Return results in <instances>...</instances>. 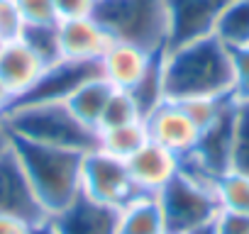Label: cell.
<instances>
[{"label": "cell", "mask_w": 249, "mask_h": 234, "mask_svg": "<svg viewBox=\"0 0 249 234\" xmlns=\"http://www.w3.org/2000/svg\"><path fill=\"white\" fill-rule=\"evenodd\" d=\"M137 185L130 176L127 161L103 149H90L81 161V195L88 200L120 210L137 195Z\"/></svg>", "instance_id": "cell-6"}, {"label": "cell", "mask_w": 249, "mask_h": 234, "mask_svg": "<svg viewBox=\"0 0 249 234\" xmlns=\"http://www.w3.org/2000/svg\"><path fill=\"white\" fill-rule=\"evenodd\" d=\"M161 81L169 100L227 98L234 88L232 49L215 34H205L161 51Z\"/></svg>", "instance_id": "cell-1"}, {"label": "cell", "mask_w": 249, "mask_h": 234, "mask_svg": "<svg viewBox=\"0 0 249 234\" xmlns=\"http://www.w3.org/2000/svg\"><path fill=\"white\" fill-rule=\"evenodd\" d=\"M30 49L44 61V66H52L61 61V47H59V22L54 25H25L20 34Z\"/></svg>", "instance_id": "cell-21"}, {"label": "cell", "mask_w": 249, "mask_h": 234, "mask_svg": "<svg viewBox=\"0 0 249 234\" xmlns=\"http://www.w3.org/2000/svg\"><path fill=\"white\" fill-rule=\"evenodd\" d=\"M13 105H15V98H13L3 85H0V117H5V115H8V110H10Z\"/></svg>", "instance_id": "cell-32"}, {"label": "cell", "mask_w": 249, "mask_h": 234, "mask_svg": "<svg viewBox=\"0 0 249 234\" xmlns=\"http://www.w3.org/2000/svg\"><path fill=\"white\" fill-rule=\"evenodd\" d=\"M5 122L13 137L27 142L73 149L83 154L98 147V132L83 125L64 100H18L8 110Z\"/></svg>", "instance_id": "cell-3"}, {"label": "cell", "mask_w": 249, "mask_h": 234, "mask_svg": "<svg viewBox=\"0 0 249 234\" xmlns=\"http://www.w3.org/2000/svg\"><path fill=\"white\" fill-rule=\"evenodd\" d=\"M161 54H154L149 49H142L132 42L112 39L105 54L98 61L100 76L117 90H132L157 64Z\"/></svg>", "instance_id": "cell-8"}, {"label": "cell", "mask_w": 249, "mask_h": 234, "mask_svg": "<svg viewBox=\"0 0 249 234\" xmlns=\"http://www.w3.org/2000/svg\"><path fill=\"white\" fill-rule=\"evenodd\" d=\"M124 161H127V168L137 190L147 195H157L181 171V156L152 139Z\"/></svg>", "instance_id": "cell-13"}, {"label": "cell", "mask_w": 249, "mask_h": 234, "mask_svg": "<svg viewBox=\"0 0 249 234\" xmlns=\"http://www.w3.org/2000/svg\"><path fill=\"white\" fill-rule=\"evenodd\" d=\"M117 234H169L157 195L137 193L117 210Z\"/></svg>", "instance_id": "cell-16"}, {"label": "cell", "mask_w": 249, "mask_h": 234, "mask_svg": "<svg viewBox=\"0 0 249 234\" xmlns=\"http://www.w3.org/2000/svg\"><path fill=\"white\" fill-rule=\"evenodd\" d=\"M93 73H98V64H81V61L61 59V61L47 66L44 73L39 76L37 85L20 100H37V102H42V100H66Z\"/></svg>", "instance_id": "cell-15"}, {"label": "cell", "mask_w": 249, "mask_h": 234, "mask_svg": "<svg viewBox=\"0 0 249 234\" xmlns=\"http://www.w3.org/2000/svg\"><path fill=\"white\" fill-rule=\"evenodd\" d=\"M144 125L152 142L166 147L181 159L191 154L200 139V127L186 115V110L176 100H169V98L144 115Z\"/></svg>", "instance_id": "cell-7"}, {"label": "cell", "mask_w": 249, "mask_h": 234, "mask_svg": "<svg viewBox=\"0 0 249 234\" xmlns=\"http://www.w3.org/2000/svg\"><path fill=\"white\" fill-rule=\"evenodd\" d=\"M54 234H117V210L78 195L61 212L49 217Z\"/></svg>", "instance_id": "cell-14"}, {"label": "cell", "mask_w": 249, "mask_h": 234, "mask_svg": "<svg viewBox=\"0 0 249 234\" xmlns=\"http://www.w3.org/2000/svg\"><path fill=\"white\" fill-rule=\"evenodd\" d=\"M22 27L25 22L18 13L15 0H0V39H18L22 34Z\"/></svg>", "instance_id": "cell-27"}, {"label": "cell", "mask_w": 249, "mask_h": 234, "mask_svg": "<svg viewBox=\"0 0 249 234\" xmlns=\"http://www.w3.org/2000/svg\"><path fill=\"white\" fill-rule=\"evenodd\" d=\"M147 142H149V134H147L144 120H135V122H127V125L98 132V149H103V151H107L117 159H130Z\"/></svg>", "instance_id": "cell-19"}, {"label": "cell", "mask_w": 249, "mask_h": 234, "mask_svg": "<svg viewBox=\"0 0 249 234\" xmlns=\"http://www.w3.org/2000/svg\"><path fill=\"white\" fill-rule=\"evenodd\" d=\"M25 25H54L59 22L54 0H15Z\"/></svg>", "instance_id": "cell-25"}, {"label": "cell", "mask_w": 249, "mask_h": 234, "mask_svg": "<svg viewBox=\"0 0 249 234\" xmlns=\"http://www.w3.org/2000/svg\"><path fill=\"white\" fill-rule=\"evenodd\" d=\"M110 32L95 17H73L59 20V47L61 59L81 61V64H98L105 49L110 47Z\"/></svg>", "instance_id": "cell-12"}, {"label": "cell", "mask_w": 249, "mask_h": 234, "mask_svg": "<svg viewBox=\"0 0 249 234\" xmlns=\"http://www.w3.org/2000/svg\"><path fill=\"white\" fill-rule=\"evenodd\" d=\"M93 17L112 39L132 42L154 54L169 47L166 0H98Z\"/></svg>", "instance_id": "cell-4"}, {"label": "cell", "mask_w": 249, "mask_h": 234, "mask_svg": "<svg viewBox=\"0 0 249 234\" xmlns=\"http://www.w3.org/2000/svg\"><path fill=\"white\" fill-rule=\"evenodd\" d=\"M44 61L30 49V44L18 37L3 42L0 49V85H3L15 100L25 98L44 73Z\"/></svg>", "instance_id": "cell-11"}, {"label": "cell", "mask_w": 249, "mask_h": 234, "mask_svg": "<svg viewBox=\"0 0 249 234\" xmlns=\"http://www.w3.org/2000/svg\"><path fill=\"white\" fill-rule=\"evenodd\" d=\"M13 151L47 219L61 212L81 195L83 151L37 144L20 137H13Z\"/></svg>", "instance_id": "cell-2"}, {"label": "cell", "mask_w": 249, "mask_h": 234, "mask_svg": "<svg viewBox=\"0 0 249 234\" xmlns=\"http://www.w3.org/2000/svg\"><path fill=\"white\" fill-rule=\"evenodd\" d=\"M232 71H234L232 95L237 100H249V44L232 49Z\"/></svg>", "instance_id": "cell-26"}, {"label": "cell", "mask_w": 249, "mask_h": 234, "mask_svg": "<svg viewBox=\"0 0 249 234\" xmlns=\"http://www.w3.org/2000/svg\"><path fill=\"white\" fill-rule=\"evenodd\" d=\"M169 234L198 232L215 222L220 212L215 178L181 164V171L157 193Z\"/></svg>", "instance_id": "cell-5"}, {"label": "cell", "mask_w": 249, "mask_h": 234, "mask_svg": "<svg viewBox=\"0 0 249 234\" xmlns=\"http://www.w3.org/2000/svg\"><path fill=\"white\" fill-rule=\"evenodd\" d=\"M35 224L13 215H0V234H32Z\"/></svg>", "instance_id": "cell-30"}, {"label": "cell", "mask_w": 249, "mask_h": 234, "mask_svg": "<svg viewBox=\"0 0 249 234\" xmlns=\"http://www.w3.org/2000/svg\"><path fill=\"white\" fill-rule=\"evenodd\" d=\"M13 149V134H10V127L5 122V117H0V156L8 154Z\"/></svg>", "instance_id": "cell-31"}, {"label": "cell", "mask_w": 249, "mask_h": 234, "mask_svg": "<svg viewBox=\"0 0 249 234\" xmlns=\"http://www.w3.org/2000/svg\"><path fill=\"white\" fill-rule=\"evenodd\" d=\"M0 49H3V39H0Z\"/></svg>", "instance_id": "cell-35"}, {"label": "cell", "mask_w": 249, "mask_h": 234, "mask_svg": "<svg viewBox=\"0 0 249 234\" xmlns=\"http://www.w3.org/2000/svg\"><path fill=\"white\" fill-rule=\"evenodd\" d=\"M135 120H144V115L137 105V100L132 98L130 90H112L105 110H103V117L98 122V132L100 130H110V127H120V125H127V122H135Z\"/></svg>", "instance_id": "cell-22"}, {"label": "cell", "mask_w": 249, "mask_h": 234, "mask_svg": "<svg viewBox=\"0 0 249 234\" xmlns=\"http://www.w3.org/2000/svg\"><path fill=\"white\" fill-rule=\"evenodd\" d=\"M0 215H13L32 224L47 219L13 149L0 156Z\"/></svg>", "instance_id": "cell-9"}, {"label": "cell", "mask_w": 249, "mask_h": 234, "mask_svg": "<svg viewBox=\"0 0 249 234\" xmlns=\"http://www.w3.org/2000/svg\"><path fill=\"white\" fill-rule=\"evenodd\" d=\"M59 20H73V17H93L98 0H54Z\"/></svg>", "instance_id": "cell-29"}, {"label": "cell", "mask_w": 249, "mask_h": 234, "mask_svg": "<svg viewBox=\"0 0 249 234\" xmlns=\"http://www.w3.org/2000/svg\"><path fill=\"white\" fill-rule=\"evenodd\" d=\"M112 85L98 73H93L90 78H86L64 102L69 105V110L78 117V120L88 127H93L98 132V122H100V117H103V110L112 95Z\"/></svg>", "instance_id": "cell-17"}, {"label": "cell", "mask_w": 249, "mask_h": 234, "mask_svg": "<svg viewBox=\"0 0 249 234\" xmlns=\"http://www.w3.org/2000/svg\"><path fill=\"white\" fill-rule=\"evenodd\" d=\"M227 0H166L169 47L213 34V25ZM166 47V49H169Z\"/></svg>", "instance_id": "cell-10"}, {"label": "cell", "mask_w": 249, "mask_h": 234, "mask_svg": "<svg viewBox=\"0 0 249 234\" xmlns=\"http://www.w3.org/2000/svg\"><path fill=\"white\" fill-rule=\"evenodd\" d=\"M213 234H249V215L220 210L213 222Z\"/></svg>", "instance_id": "cell-28"}, {"label": "cell", "mask_w": 249, "mask_h": 234, "mask_svg": "<svg viewBox=\"0 0 249 234\" xmlns=\"http://www.w3.org/2000/svg\"><path fill=\"white\" fill-rule=\"evenodd\" d=\"M32 234H54V229H52V224H49V219H44V222H39V224H35V232Z\"/></svg>", "instance_id": "cell-33"}, {"label": "cell", "mask_w": 249, "mask_h": 234, "mask_svg": "<svg viewBox=\"0 0 249 234\" xmlns=\"http://www.w3.org/2000/svg\"><path fill=\"white\" fill-rule=\"evenodd\" d=\"M178 234H213V224H208V227H203L198 232H178Z\"/></svg>", "instance_id": "cell-34"}, {"label": "cell", "mask_w": 249, "mask_h": 234, "mask_svg": "<svg viewBox=\"0 0 249 234\" xmlns=\"http://www.w3.org/2000/svg\"><path fill=\"white\" fill-rule=\"evenodd\" d=\"M230 171L249 173V100H237L232 149H230Z\"/></svg>", "instance_id": "cell-23"}, {"label": "cell", "mask_w": 249, "mask_h": 234, "mask_svg": "<svg viewBox=\"0 0 249 234\" xmlns=\"http://www.w3.org/2000/svg\"><path fill=\"white\" fill-rule=\"evenodd\" d=\"M213 34L230 49L249 44V0H227L213 25Z\"/></svg>", "instance_id": "cell-18"}, {"label": "cell", "mask_w": 249, "mask_h": 234, "mask_svg": "<svg viewBox=\"0 0 249 234\" xmlns=\"http://www.w3.org/2000/svg\"><path fill=\"white\" fill-rule=\"evenodd\" d=\"M232 100V95L227 98H210V95H200V98H186V100H176L186 115L191 117V120L200 127V132L215 120V117L225 110V105Z\"/></svg>", "instance_id": "cell-24"}, {"label": "cell", "mask_w": 249, "mask_h": 234, "mask_svg": "<svg viewBox=\"0 0 249 234\" xmlns=\"http://www.w3.org/2000/svg\"><path fill=\"white\" fill-rule=\"evenodd\" d=\"M215 193L220 210L244 212L249 215V173L227 171L215 181Z\"/></svg>", "instance_id": "cell-20"}]
</instances>
